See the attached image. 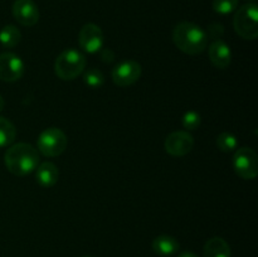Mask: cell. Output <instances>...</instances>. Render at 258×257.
Segmentation results:
<instances>
[{
	"label": "cell",
	"mask_w": 258,
	"mask_h": 257,
	"mask_svg": "<svg viewBox=\"0 0 258 257\" xmlns=\"http://www.w3.org/2000/svg\"><path fill=\"white\" fill-rule=\"evenodd\" d=\"M4 163L13 175H29L39 165V153L30 144L17 143L9 146L4 155Z\"/></svg>",
	"instance_id": "obj_1"
},
{
	"label": "cell",
	"mask_w": 258,
	"mask_h": 257,
	"mask_svg": "<svg viewBox=\"0 0 258 257\" xmlns=\"http://www.w3.org/2000/svg\"><path fill=\"white\" fill-rule=\"evenodd\" d=\"M206 30L193 22H181L173 30L174 44L179 50L189 55L201 54L208 45Z\"/></svg>",
	"instance_id": "obj_2"
},
{
	"label": "cell",
	"mask_w": 258,
	"mask_h": 257,
	"mask_svg": "<svg viewBox=\"0 0 258 257\" xmlns=\"http://www.w3.org/2000/svg\"><path fill=\"white\" fill-rule=\"evenodd\" d=\"M86 57L75 48L64 49L54 62V72L62 81H73L83 73L86 68Z\"/></svg>",
	"instance_id": "obj_3"
},
{
	"label": "cell",
	"mask_w": 258,
	"mask_h": 257,
	"mask_svg": "<svg viewBox=\"0 0 258 257\" xmlns=\"http://www.w3.org/2000/svg\"><path fill=\"white\" fill-rule=\"evenodd\" d=\"M233 27L237 34L243 39H256L258 37V7L256 3L244 4L237 10Z\"/></svg>",
	"instance_id": "obj_4"
},
{
	"label": "cell",
	"mask_w": 258,
	"mask_h": 257,
	"mask_svg": "<svg viewBox=\"0 0 258 257\" xmlns=\"http://www.w3.org/2000/svg\"><path fill=\"white\" fill-rule=\"evenodd\" d=\"M68 145L67 135L58 127H48L38 138V151L48 158H55L64 153Z\"/></svg>",
	"instance_id": "obj_5"
},
{
	"label": "cell",
	"mask_w": 258,
	"mask_h": 257,
	"mask_svg": "<svg viewBox=\"0 0 258 257\" xmlns=\"http://www.w3.org/2000/svg\"><path fill=\"white\" fill-rule=\"evenodd\" d=\"M233 169L238 176L252 180L258 175V156L251 148L237 149L233 155Z\"/></svg>",
	"instance_id": "obj_6"
},
{
	"label": "cell",
	"mask_w": 258,
	"mask_h": 257,
	"mask_svg": "<svg viewBox=\"0 0 258 257\" xmlns=\"http://www.w3.org/2000/svg\"><path fill=\"white\" fill-rule=\"evenodd\" d=\"M141 73H143V68H141L140 63L133 59H127L117 63L113 67L111 76H112V81L116 86L127 87L140 80Z\"/></svg>",
	"instance_id": "obj_7"
},
{
	"label": "cell",
	"mask_w": 258,
	"mask_h": 257,
	"mask_svg": "<svg viewBox=\"0 0 258 257\" xmlns=\"http://www.w3.org/2000/svg\"><path fill=\"white\" fill-rule=\"evenodd\" d=\"M164 148H165L166 153L170 154L171 156L181 158V156L188 155L193 150L194 138L186 130L174 131L166 136Z\"/></svg>",
	"instance_id": "obj_8"
},
{
	"label": "cell",
	"mask_w": 258,
	"mask_h": 257,
	"mask_svg": "<svg viewBox=\"0 0 258 257\" xmlns=\"http://www.w3.org/2000/svg\"><path fill=\"white\" fill-rule=\"evenodd\" d=\"M24 71V62L19 55L12 52L0 54V80L9 83L17 82L23 77Z\"/></svg>",
	"instance_id": "obj_9"
},
{
	"label": "cell",
	"mask_w": 258,
	"mask_h": 257,
	"mask_svg": "<svg viewBox=\"0 0 258 257\" xmlns=\"http://www.w3.org/2000/svg\"><path fill=\"white\" fill-rule=\"evenodd\" d=\"M78 40H80V47L90 54L98 53L105 44L102 29L95 23H87L81 28Z\"/></svg>",
	"instance_id": "obj_10"
},
{
	"label": "cell",
	"mask_w": 258,
	"mask_h": 257,
	"mask_svg": "<svg viewBox=\"0 0 258 257\" xmlns=\"http://www.w3.org/2000/svg\"><path fill=\"white\" fill-rule=\"evenodd\" d=\"M13 15L19 24L33 27L39 20V9L33 0H15L13 4Z\"/></svg>",
	"instance_id": "obj_11"
},
{
	"label": "cell",
	"mask_w": 258,
	"mask_h": 257,
	"mask_svg": "<svg viewBox=\"0 0 258 257\" xmlns=\"http://www.w3.org/2000/svg\"><path fill=\"white\" fill-rule=\"evenodd\" d=\"M208 55L212 65L219 70H226L232 62L231 47L222 39H216L209 45Z\"/></svg>",
	"instance_id": "obj_12"
},
{
	"label": "cell",
	"mask_w": 258,
	"mask_h": 257,
	"mask_svg": "<svg viewBox=\"0 0 258 257\" xmlns=\"http://www.w3.org/2000/svg\"><path fill=\"white\" fill-rule=\"evenodd\" d=\"M35 170H37L35 171V179H37L38 184L43 188L53 186L59 178V170L50 161H44V163L39 164Z\"/></svg>",
	"instance_id": "obj_13"
},
{
	"label": "cell",
	"mask_w": 258,
	"mask_h": 257,
	"mask_svg": "<svg viewBox=\"0 0 258 257\" xmlns=\"http://www.w3.org/2000/svg\"><path fill=\"white\" fill-rule=\"evenodd\" d=\"M151 246H153L154 252L156 254L163 257L173 256L180 248V244H179L178 239L171 236H168V234H161V236H158L156 238H154Z\"/></svg>",
	"instance_id": "obj_14"
},
{
	"label": "cell",
	"mask_w": 258,
	"mask_h": 257,
	"mask_svg": "<svg viewBox=\"0 0 258 257\" xmlns=\"http://www.w3.org/2000/svg\"><path fill=\"white\" fill-rule=\"evenodd\" d=\"M204 257H231V247L222 237H213L204 244Z\"/></svg>",
	"instance_id": "obj_15"
},
{
	"label": "cell",
	"mask_w": 258,
	"mask_h": 257,
	"mask_svg": "<svg viewBox=\"0 0 258 257\" xmlns=\"http://www.w3.org/2000/svg\"><path fill=\"white\" fill-rule=\"evenodd\" d=\"M22 40V33L15 25L8 24L0 30V44L4 48H14Z\"/></svg>",
	"instance_id": "obj_16"
},
{
	"label": "cell",
	"mask_w": 258,
	"mask_h": 257,
	"mask_svg": "<svg viewBox=\"0 0 258 257\" xmlns=\"http://www.w3.org/2000/svg\"><path fill=\"white\" fill-rule=\"evenodd\" d=\"M17 128L8 118L0 116V148H7L14 143Z\"/></svg>",
	"instance_id": "obj_17"
},
{
	"label": "cell",
	"mask_w": 258,
	"mask_h": 257,
	"mask_svg": "<svg viewBox=\"0 0 258 257\" xmlns=\"http://www.w3.org/2000/svg\"><path fill=\"white\" fill-rule=\"evenodd\" d=\"M217 146L223 153H231L234 151L238 146V140L232 133H221L217 136Z\"/></svg>",
	"instance_id": "obj_18"
},
{
	"label": "cell",
	"mask_w": 258,
	"mask_h": 257,
	"mask_svg": "<svg viewBox=\"0 0 258 257\" xmlns=\"http://www.w3.org/2000/svg\"><path fill=\"white\" fill-rule=\"evenodd\" d=\"M83 82L91 88H100L105 83V76L97 68L83 71Z\"/></svg>",
	"instance_id": "obj_19"
},
{
	"label": "cell",
	"mask_w": 258,
	"mask_h": 257,
	"mask_svg": "<svg viewBox=\"0 0 258 257\" xmlns=\"http://www.w3.org/2000/svg\"><path fill=\"white\" fill-rule=\"evenodd\" d=\"M238 8V0H213V10L218 14L227 15Z\"/></svg>",
	"instance_id": "obj_20"
},
{
	"label": "cell",
	"mask_w": 258,
	"mask_h": 257,
	"mask_svg": "<svg viewBox=\"0 0 258 257\" xmlns=\"http://www.w3.org/2000/svg\"><path fill=\"white\" fill-rule=\"evenodd\" d=\"M202 118L201 115L196 111H188L183 115V118H181V123H183V127L185 128L186 131L189 130H197V128L201 126Z\"/></svg>",
	"instance_id": "obj_21"
},
{
	"label": "cell",
	"mask_w": 258,
	"mask_h": 257,
	"mask_svg": "<svg viewBox=\"0 0 258 257\" xmlns=\"http://www.w3.org/2000/svg\"><path fill=\"white\" fill-rule=\"evenodd\" d=\"M222 33H223V27H222L221 24H218V23H213V24L208 28V35H211L214 39H219Z\"/></svg>",
	"instance_id": "obj_22"
},
{
	"label": "cell",
	"mask_w": 258,
	"mask_h": 257,
	"mask_svg": "<svg viewBox=\"0 0 258 257\" xmlns=\"http://www.w3.org/2000/svg\"><path fill=\"white\" fill-rule=\"evenodd\" d=\"M178 257H199L198 254H196V253H193V252H183V253H180L179 254Z\"/></svg>",
	"instance_id": "obj_23"
},
{
	"label": "cell",
	"mask_w": 258,
	"mask_h": 257,
	"mask_svg": "<svg viewBox=\"0 0 258 257\" xmlns=\"http://www.w3.org/2000/svg\"><path fill=\"white\" fill-rule=\"evenodd\" d=\"M4 106H5V101H4V98H3V96L0 95V112L4 110Z\"/></svg>",
	"instance_id": "obj_24"
},
{
	"label": "cell",
	"mask_w": 258,
	"mask_h": 257,
	"mask_svg": "<svg viewBox=\"0 0 258 257\" xmlns=\"http://www.w3.org/2000/svg\"><path fill=\"white\" fill-rule=\"evenodd\" d=\"M83 257H92V256H83Z\"/></svg>",
	"instance_id": "obj_25"
}]
</instances>
